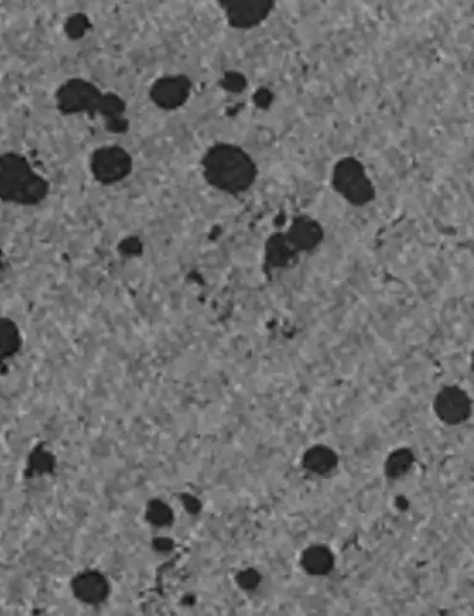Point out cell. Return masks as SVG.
<instances>
[{
    "label": "cell",
    "instance_id": "cell-1",
    "mask_svg": "<svg viewBox=\"0 0 474 616\" xmlns=\"http://www.w3.org/2000/svg\"><path fill=\"white\" fill-rule=\"evenodd\" d=\"M202 173L210 187L229 196H240L254 186L258 168L242 147L230 142H217L204 152Z\"/></svg>",
    "mask_w": 474,
    "mask_h": 616
},
{
    "label": "cell",
    "instance_id": "cell-2",
    "mask_svg": "<svg viewBox=\"0 0 474 616\" xmlns=\"http://www.w3.org/2000/svg\"><path fill=\"white\" fill-rule=\"evenodd\" d=\"M50 189V182L25 156L13 151L0 154V202L36 207L49 197Z\"/></svg>",
    "mask_w": 474,
    "mask_h": 616
},
{
    "label": "cell",
    "instance_id": "cell-3",
    "mask_svg": "<svg viewBox=\"0 0 474 616\" xmlns=\"http://www.w3.org/2000/svg\"><path fill=\"white\" fill-rule=\"evenodd\" d=\"M331 187L354 207H365L376 199V187L365 165L356 157H344L336 162Z\"/></svg>",
    "mask_w": 474,
    "mask_h": 616
},
{
    "label": "cell",
    "instance_id": "cell-4",
    "mask_svg": "<svg viewBox=\"0 0 474 616\" xmlns=\"http://www.w3.org/2000/svg\"><path fill=\"white\" fill-rule=\"evenodd\" d=\"M103 93L92 82L83 78H72L62 83L55 94L56 108L62 115L88 114L94 117L98 113Z\"/></svg>",
    "mask_w": 474,
    "mask_h": 616
},
{
    "label": "cell",
    "instance_id": "cell-5",
    "mask_svg": "<svg viewBox=\"0 0 474 616\" xmlns=\"http://www.w3.org/2000/svg\"><path fill=\"white\" fill-rule=\"evenodd\" d=\"M133 157L124 147L102 146L94 150L89 159V170L102 186H115L125 181L133 172Z\"/></svg>",
    "mask_w": 474,
    "mask_h": 616
},
{
    "label": "cell",
    "instance_id": "cell-6",
    "mask_svg": "<svg viewBox=\"0 0 474 616\" xmlns=\"http://www.w3.org/2000/svg\"><path fill=\"white\" fill-rule=\"evenodd\" d=\"M218 4L224 10L228 24L236 30L256 28L276 8L273 0H219Z\"/></svg>",
    "mask_w": 474,
    "mask_h": 616
},
{
    "label": "cell",
    "instance_id": "cell-7",
    "mask_svg": "<svg viewBox=\"0 0 474 616\" xmlns=\"http://www.w3.org/2000/svg\"><path fill=\"white\" fill-rule=\"evenodd\" d=\"M193 82L187 75H170L158 78L150 87L149 97L157 108L175 112L191 97Z\"/></svg>",
    "mask_w": 474,
    "mask_h": 616
},
{
    "label": "cell",
    "instance_id": "cell-8",
    "mask_svg": "<svg viewBox=\"0 0 474 616\" xmlns=\"http://www.w3.org/2000/svg\"><path fill=\"white\" fill-rule=\"evenodd\" d=\"M434 413L437 419L450 426L466 423L472 415V400L465 389L445 386L434 399Z\"/></svg>",
    "mask_w": 474,
    "mask_h": 616
},
{
    "label": "cell",
    "instance_id": "cell-9",
    "mask_svg": "<svg viewBox=\"0 0 474 616\" xmlns=\"http://www.w3.org/2000/svg\"><path fill=\"white\" fill-rule=\"evenodd\" d=\"M286 239L298 254L313 252L323 244L325 230L318 220L309 215H298L292 220L286 233Z\"/></svg>",
    "mask_w": 474,
    "mask_h": 616
},
{
    "label": "cell",
    "instance_id": "cell-10",
    "mask_svg": "<svg viewBox=\"0 0 474 616\" xmlns=\"http://www.w3.org/2000/svg\"><path fill=\"white\" fill-rule=\"evenodd\" d=\"M300 254L293 249L286 235L278 231L265 244V266L268 270H288L297 265Z\"/></svg>",
    "mask_w": 474,
    "mask_h": 616
},
{
    "label": "cell",
    "instance_id": "cell-11",
    "mask_svg": "<svg viewBox=\"0 0 474 616\" xmlns=\"http://www.w3.org/2000/svg\"><path fill=\"white\" fill-rule=\"evenodd\" d=\"M300 565L310 576L323 577L334 570L335 557L329 547L313 545L303 551Z\"/></svg>",
    "mask_w": 474,
    "mask_h": 616
},
{
    "label": "cell",
    "instance_id": "cell-12",
    "mask_svg": "<svg viewBox=\"0 0 474 616\" xmlns=\"http://www.w3.org/2000/svg\"><path fill=\"white\" fill-rule=\"evenodd\" d=\"M302 463L305 470L310 473L326 476L339 465V456L329 446L315 445L305 451Z\"/></svg>",
    "mask_w": 474,
    "mask_h": 616
},
{
    "label": "cell",
    "instance_id": "cell-13",
    "mask_svg": "<svg viewBox=\"0 0 474 616\" xmlns=\"http://www.w3.org/2000/svg\"><path fill=\"white\" fill-rule=\"evenodd\" d=\"M23 345L19 325L12 318L0 315V362L13 358Z\"/></svg>",
    "mask_w": 474,
    "mask_h": 616
},
{
    "label": "cell",
    "instance_id": "cell-14",
    "mask_svg": "<svg viewBox=\"0 0 474 616\" xmlns=\"http://www.w3.org/2000/svg\"><path fill=\"white\" fill-rule=\"evenodd\" d=\"M415 456L409 449L394 450L384 463V473L389 479H399L412 470Z\"/></svg>",
    "mask_w": 474,
    "mask_h": 616
},
{
    "label": "cell",
    "instance_id": "cell-15",
    "mask_svg": "<svg viewBox=\"0 0 474 616\" xmlns=\"http://www.w3.org/2000/svg\"><path fill=\"white\" fill-rule=\"evenodd\" d=\"M126 110V104L117 94L103 93L100 100L98 114L105 119V124L113 123V121L124 119L123 115Z\"/></svg>",
    "mask_w": 474,
    "mask_h": 616
},
{
    "label": "cell",
    "instance_id": "cell-16",
    "mask_svg": "<svg viewBox=\"0 0 474 616\" xmlns=\"http://www.w3.org/2000/svg\"><path fill=\"white\" fill-rule=\"evenodd\" d=\"M89 28H91V21L86 15L79 13L68 18L65 24L66 34L72 40L83 38Z\"/></svg>",
    "mask_w": 474,
    "mask_h": 616
},
{
    "label": "cell",
    "instance_id": "cell-17",
    "mask_svg": "<svg viewBox=\"0 0 474 616\" xmlns=\"http://www.w3.org/2000/svg\"><path fill=\"white\" fill-rule=\"evenodd\" d=\"M220 86L230 93H241L247 86L246 78L237 72L226 73Z\"/></svg>",
    "mask_w": 474,
    "mask_h": 616
},
{
    "label": "cell",
    "instance_id": "cell-18",
    "mask_svg": "<svg viewBox=\"0 0 474 616\" xmlns=\"http://www.w3.org/2000/svg\"><path fill=\"white\" fill-rule=\"evenodd\" d=\"M261 582L260 573L255 570H247L239 575V584L240 587L246 589V591H251V589H255L258 584Z\"/></svg>",
    "mask_w": 474,
    "mask_h": 616
}]
</instances>
